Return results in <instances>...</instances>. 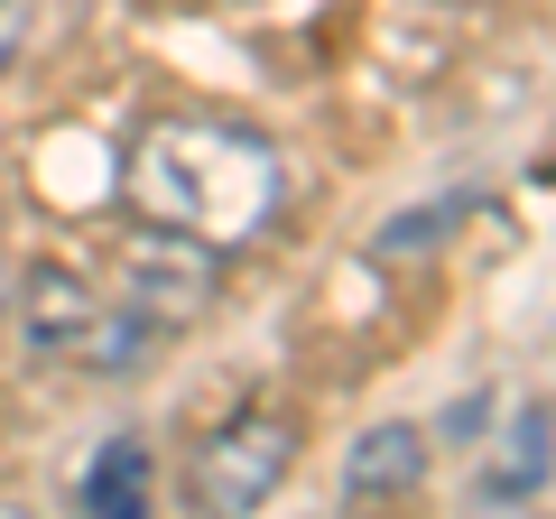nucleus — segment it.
<instances>
[{
    "label": "nucleus",
    "mask_w": 556,
    "mask_h": 519,
    "mask_svg": "<svg viewBox=\"0 0 556 519\" xmlns=\"http://www.w3.org/2000/svg\"><path fill=\"white\" fill-rule=\"evenodd\" d=\"M121 214L214 241L223 260L278 232L288 214V159L241 112H149L121 149Z\"/></svg>",
    "instance_id": "obj_1"
},
{
    "label": "nucleus",
    "mask_w": 556,
    "mask_h": 519,
    "mask_svg": "<svg viewBox=\"0 0 556 519\" xmlns=\"http://www.w3.org/2000/svg\"><path fill=\"white\" fill-rule=\"evenodd\" d=\"M288 473H298V418L288 408H232L186 455V510L195 519H251L260 501H278Z\"/></svg>",
    "instance_id": "obj_2"
},
{
    "label": "nucleus",
    "mask_w": 556,
    "mask_h": 519,
    "mask_svg": "<svg viewBox=\"0 0 556 519\" xmlns=\"http://www.w3.org/2000/svg\"><path fill=\"white\" fill-rule=\"evenodd\" d=\"M112 288L130 316H149L159 334H177V325H195V316H214V298H223V251L214 241H195V232H167V223H121V241H112Z\"/></svg>",
    "instance_id": "obj_3"
},
{
    "label": "nucleus",
    "mask_w": 556,
    "mask_h": 519,
    "mask_svg": "<svg viewBox=\"0 0 556 519\" xmlns=\"http://www.w3.org/2000/svg\"><path fill=\"white\" fill-rule=\"evenodd\" d=\"M417 482H427V427L417 418H380V427H362V436L343 445V510L353 519L408 510Z\"/></svg>",
    "instance_id": "obj_4"
},
{
    "label": "nucleus",
    "mask_w": 556,
    "mask_h": 519,
    "mask_svg": "<svg viewBox=\"0 0 556 519\" xmlns=\"http://www.w3.org/2000/svg\"><path fill=\"white\" fill-rule=\"evenodd\" d=\"M20 334H28V353H47V362H75V343L93 334V316H102V279H84V269H65V260H38V269H20Z\"/></svg>",
    "instance_id": "obj_5"
},
{
    "label": "nucleus",
    "mask_w": 556,
    "mask_h": 519,
    "mask_svg": "<svg viewBox=\"0 0 556 519\" xmlns=\"http://www.w3.org/2000/svg\"><path fill=\"white\" fill-rule=\"evenodd\" d=\"M75 510L84 519H159V455H149V436H130V427L102 436L75 473Z\"/></svg>",
    "instance_id": "obj_6"
},
{
    "label": "nucleus",
    "mask_w": 556,
    "mask_h": 519,
    "mask_svg": "<svg viewBox=\"0 0 556 519\" xmlns=\"http://www.w3.org/2000/svg\"><path fill=\"white\" fill-rule=\"evenodd\" d=\"M538 464H547V408L529 400V408L510 418V436H501V464L482 473V492H492V501H519V492L538 482Z\"/></svg>",
    "instance_id": "obj_7"
},
{
    "label": "nucleus",
    "mask_w": 556,
    "mask_h": 519,
    "mask_svg": "<svg viewBox=\"0 0 556 519\" xmlns=\"http://www.w3.org/2000/svg\"><path fill=\"white\" fill-rule=\"evenodd\" d=\"M28 38H38V0H0V75L28 56Z\"/></svg>",
    "instance_id": "obj_8"
},
{
    "label": "nucleus",
    "mask_w": 556,
    "mask_h": 519,
    "mask_svg": "<svg viewBox=\"0 0 556 519\" xmlns=\"http://www.w3.org/2000/svg\"><path fill=\"white\" fill-rule=\"evenodd\" d=\"M10 306H20V279H10V260H0V316H10Z\"/></svg>",
    "instance_id": "obj_9"
},
{
    "label": "nucleus",
    "mask_w": 556,
    "mask_h": 519,
    "mask_svg": "<svg viewBox=\"0 0 556 519\" xmlns=\"http://www.w3.org/2000/svg\"><path fill=\"white\" fill-rule=\"evenodd\" d=\"M0 519H38V510H28V501H10V492H0Z\"/></svg>",
    "instance_id": "obj_10"
}]
</instances>
